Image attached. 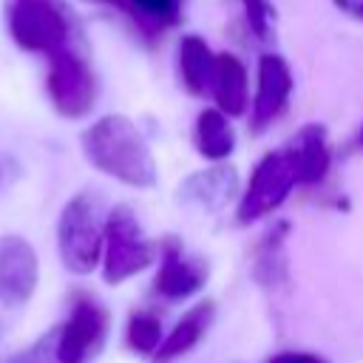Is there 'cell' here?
Instances as JSON below:
<instances>
[{
    "label": "cell",
    "instance_id": "cell-1",
    "mask_svg": "<svg viewBox=\"0 0 363 363\" xmlns=\"http://www.w3.org/2000/svg\"><path fill=\"white\" fill-rule=\"evenodd\" d=\"M6 23L11 40L37 54H60L68 45V17L57 0H9Z\"/></svg>",
    "mask_w": 363,
    "mask_h": 363
},
{
    "label": "cell",
    "instance_id": "cell-2",
    "mask_svg": "<svg viewBox=\"0 0 363 363\" xmlns=\"http://www.w3.org/2000/svg\"><path fill=\"white\" fill-rule=\"evenodd\" d=\"M102 250V233L96 224V210L94 201L79 196L74 199L62 218H60V252L68 269L74 272H88Z\"/></svg>",
    "mask_w": 363,
    "mask_h": 363
},
{
    "label": "cell",
    "instance_id": "cell-3",
    "mask_svg": "<svg viewBox=\"0 0 363 363\" xmlns=\"http://www.w3.org/2000/svg\"><path fill=\"white\" fill-rule=\"evenodd\" d=\"M85 145H88V156L105 170L113 173L119 179L128 182H139V139L130 133L128 122L122 119H105L96 128H91L85 133Z\"/></svg>",
    "mask_w": 363,
    "mask_h": 363
},
{
    "label": "cell",
    "instance_id": "cell-4",
    "mask_svg": "<svg viewBox=\"0 0 363 363\" xmlns=\"http://www.w3.org/2000/svg\"><path fill=\"white\" fill-rule=\"evenodd\" d=\"M37 286V255L20 235L0 238V306H23Z\"/></svg>",
    "mask_w": 363,
    "mask_h": 363
},
{
    "label": "cell",
    "instance_id": "cell-5",
    "mask_svg": "<svg viewBox=\"0 0 363 363\" xmlns=\"http://www.w3.org/2000/svg\"><path fill=\"white\" fill-rule=\"evenodd\" d=\"M48 94L54 99V105L68 113V116H79L91 108L94 99V79L85 68V62L71 54L68 48L51 57V71H48Z\"/></svg>",
    "mask_w": 363,
    "mask_h": 363
},
{
    "label": "cell",
    "instance_id": "cell-6",
    "mask_svg": "<svg viewBox=\"0 0 363 363\" xmlns=\"http://www.w3.org/2000/svg\"><path fill=\"white\" fill-rule=\"evenodd\" d=\"M105 337V312L94 301H79L54 346L60 363H82Z\"/></svg>",
    "mask_w": 363,
    "mask_h": 363
},
{
    "label": "cell",
    "instance_id": "cell-7",
    "mask_svg": "<svg viewBox=\"0 0 363 363\" xmlns=\"http://www.w3.org/2000/svg\"><path fill=\"white\" fill-rule=\"evenodd\" d=\"M156 329H159L156 320H150L145 315L142 318H133V323H130V343L139 346V349H150L156 343V337H159Z\"/></svg>",
    "mask_w": 363,
    "mask_h": 363
},
{
    "label": "cell",
    "instance_id": "cell-8",
    "mask_svg": "<svg viewBox=\"0 0 363 363\" xmlns=\"http://www.w3.org/2000/svg\"><path fill=\"white\" fill-rule=\"evenodd\" d=\"M145 14H156V17H162V14H170V9H173V0H133Z\"/></svg>",
    "mask_w": 363,
    "mask_h": 363
},
{
    "label": "cell",
    "instance_id": "cell-9",
    "mask_svg": "<svg viewBox=\"0 0 363 363\" xmlns=\"http://www.w3.org/2000/svg\"><path fill=\"white\" fill-rule=\"evenodd\" d=\"M278 363H315L312 357H284V360H278Z\"/></svg>",
    "mask_w": 363,
    "mask_h": 363
}]
</instances>
